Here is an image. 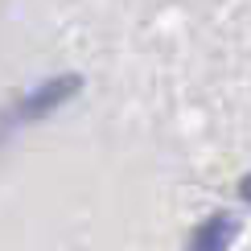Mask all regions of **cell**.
<instances>
[{
	"label": "cell",
	"instance_id": "cell-2",
	"mask_svg": "<svg viewBox=\"0 0 251 251\" xmlns=\"http://www.w3.org/2000/svg\"><path fill=\"white\" fill-rule=\"evenodd\" d=\"M239 231V223L231 214H210L206 223H198L194 226V235H190V247L185 251H226L231 247V239Z\"/></svg>",
	"mask_w": 251,
	"mask_h": 251
},
{
	"label": "cell",
	"instance_id": "cell-1",
	"mask_svg": "<svg viewBox=\"0 0 251 251\" xmlns=\"http://www.w3.org/2000/svg\"><path fill=\"white\" fill-rule=\"evenodd\" d=\"M78 91V78L75 75H66V78H50V82H41L37 91H29L25 99L13 107V116L4 120V128H13V124H29V120H41V116H50L54 107H62L70 95Z\"/></svg>",
	"mask_w": 251,
	"mask_h": 251
}]
</instances>
